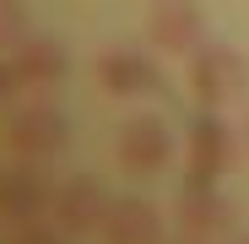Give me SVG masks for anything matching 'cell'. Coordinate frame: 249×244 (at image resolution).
<instances>
[{"label":"cell","instance_id":"cell-4","mask_svg":"<svg viewBox=\"0 0 249 244\" xmlns=\"http://www.w3.org/2000/svg\"><path fill=\"white\" fill-rule=\"evenodd\" d=\"M249 87V60L233 44H200L190 55V93L200 109H222Z\"/></svg>","mask_w":249,"mask_h":244},{"label":"cell","instance_id":"cell-5","mask_svg":"<svg viewBox=\"0 0 249 244\" xmlns=\"http://www.w3.org/2000/svg\"><path fill=\"white\" fill-rule=\"evenodd\" d=\"M146 44L162 55H195L206 44V11L195 0H157L152 17H146Z\"/></svg>","mask_w":249,"mask_h":244},{"label":"cell","instance_id":"cell-9","mask_svg":"<svg viewBox=\"0 0 249 244\" xmlns=\"http://www.w3.org/2000/svg\"><path fill=\"white\" fill-rule=\"evenodd\" d=\"M98 81H103V93H114V98H146V93H157V81H162V71H157V60L146 55V49H103L98 55Z\"/></svg>","mask_w":249,"mask_h":244},{"label":"cell","instance_id":"cell-7","mask_svg":"<svg viewBox=\"0 0 249 244\" xmlns=\"http://www.w3.org/2000/svg\"><path fill=\"white\" fill-rule=\"evenodd\" d=\"M108 206H114V195L103 190V179H92V174H76V179H65L60 190H54V223L65 228V233H103V217H108Z\"/></svg>","mask_w":249,"mask_h":244},{"label":"cell","instance_id":"cell-16","mask_svg":"<svg viewBox=\"0 0 249 244\" xmlns=\"http://www.w3.org/2000/svg\"><path fill=\"white\" fill-rule=\"evenodd\" d=\"M244 147H249V119H244Z\"/></svg>","mask_w":249,"mask_h":244},{"label":"cell","instance_id":"cell-15","mask_svg":"<svg viewBox=\"0 0 249 244\" xmlns=\"http://www.w3.org/2000/svg\"><path fill=\"white\" fill-rule=\"evenodd\" d=\"M168 244H212V239H200V233H179V239H168Z\"/></svg>","mask_w":249,"mask_h":244},{"label":"cell","instance_id":"cell-13","mask_svg":"<svg viewBox=\"0 0 249 244\" xmlns=\"http://www.w3.org/2000/svg\"><path fill=\"white\" fill-rule=\"evenodd\" d=\"M65 239H71V233H65L60 223H54V228H44V223H27V228H17V233H11V244H65Z\"/></svg>","mask_w":249,"mask_h":244},{"label":"cell","instance_id":"cell-8","mask_svg":"<svg viewBox=\"0 0 249 244\" xmlns=\"http://www.w3.org/2000/svg\"><path fill=\"white\" fill-rule=\"evenodd\" d=\"M174 223H179V233L222 239V233H233L238 212H233V201H228L217 185H195V179H184V190H179V201H174Z\"/></svg>","mask_w":249,"mask_h":244},{"label":"cell","instance_id":"cell-10","mask_svg":"<svg viewBox=\"0 0 249 244\" xmlns=\"http://www.w3.org/2000/svg\"><path fill=\"white\" fill-rule=\"evenodd\" d=\"M71 71V55L54 44V38H22V44L11 49V76H17V87H33V93H44L54 87V81H65Z\"/></svg>","mask_w":249,"mask_h":244},{"label":"cell","instance_id":"cell-6","mask_svg":"<svg viewBox=\"0 0 249 244\" xmlns=\"http://www.w3.org/2000/svg\"><path fill=\"white\" fill-rule=\"evenodd\" d=\"M228 163H233V131L222 125L217 109H200V114L190 119V169H184V179L217 185V179L228 174Z\"/></svg>","mask_w":249,"mask_h":244},{"label":"cell","instance_id":"cell-14","mask_svg":"<svg viewBox=\"0 0 249 244\" xmlns=\"http://www.w3.org/2000/svg\"><path fill=\"white\" fill-rule=\"evenodd\" d=\"M17 93V76H11V60H0V103Z\"/></svg>","mask_w":249,"mask_h":244},{"label":"cell","instance_id":"cell-2","mask_svg":"<svg viewBox=\"0 0 249 244\" xmlns=\"http://www.w3.org/2000/svg\"><path fill=\"white\" fill-rule=\"evenodd\" d=\"M114 157H119L124 174L157 179L174 163V131H168V119H162V114H130L119 125V136H114Z\"/></svg>","mask_w":249,"mask_h":244},{"label":"cell","instance_id":"cell-17","mask_svg":"<svg viewBox=\"0 0 249 244\" xmlns=\"http://www.w3.org/2000/svg\"><path fill=\"white\" fill-rule=\"evenodd\" d=\"M233 244H249V233H238V239H233Z\"/></svg>","mask_w":249,"mask_h":244},{"label":"cell","instance_id":"cell-1","mask_svg":"<svg viewBox=\"0 0 249 244\" xmlns=\"http://www.w3.org/2000/svg\"><path fill=\"white\" fill-rule=\"evenodd\" d=\"M0 141H6L11 157H33V163H44L54 152H65L71 141V119L54 98H27L17 109H6V119H0Z\"/></svg>","mask_w":249,"mask_h":244},{"label":"cell","instance_id":"cell-11","mask_svg":"<svg viewBox=\"0 0 249 244\" xmlns=\"http://www.w3.org/2000/svg\"><path fill=\"white\" fill-rule=\"evenodd\" d=\"M103 244H162V212L146 195H119L103 217Z\"/></svg>","mask_w":249,"mask_h":244},{"label":"cell","instance_id":"cell-12","mask_svg":"<svg viewBox=\"0 0 249 244\" xmlns=\"http://www.w3.org/2000/svg\"><path fill=\"white\" fill-rule=\"evenodd\" d=\"M22 38H33V27H27V6H22V0H0V55H11Z\"/></svg>","mask_w":249,"mask_h":244},{"label":"cell","instance_id":"cell-3","mask_svg":"<svg viewBox=\"0 0 249 244\" xmlns=\"http://www.w3.org/2000/svg\"><path fill=\"white\" fill-rule=\"evenodd\" d=\"M54 179L38 169L33 157H17L11 169H0V223L27 228V223H44L54 217Z\"/></svg>","mask_w":249,"mask_h":244}]
</instances>
